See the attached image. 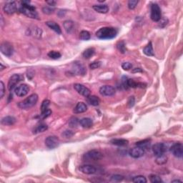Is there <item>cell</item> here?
<instances>
[{
    "label": "cell",
    "mask_w": 183,
    "mask_h": 183,
    "mask_svg": "<svg viewBox=\"0 0 183 183\" xmlns=\"http://www.w3.org/2000/svg\"><path fill=\"white\" fill-rule=\"evenodd\" d=\"M47 129H48V126L46 125V124L41 123L35 127V129L34 130L33 132L35 134L40 133V132H44V131H46Z\"/></svg>",
    "instance_id": "30"
},
{
    "label": "cell",
    "mask_w": 183,
    "mask_h": 183,
    "mask_svg": "<svg viewBox=\"0 0 183 183\" xmlns=\"http://www.w3.org/2000/svg\"><path fill=\"white\" fill-rule=\"evenodd\" d=\"M152 152L156 157L165 154L167 151V146L164 143H156L152 146Z\"/></svg>",
    "instance_id": "10"
},
{
    "label": "cell",
    "mask_w": 183,
    "mask_h": 183,
    "mask_svg": "<svg viewBox=\"0 0 183 183\" xmlns=\"http://www.w3.org/2000/svg\"><path fill=\"white\" fill-rule=\"evenodd\" d=\"M79 170L82 173L86 174V175H92L97 173V168L91 165H83L80 166Z\"/></svg>",
    "instance_id": "16"
},
{
    "label": "cell",
    "mask_w": 183,
    "mask_h": 183,
    "mask_svg": "<svg viewBox=\"0 0 183 183\" xmlns=\"http://www.w3.org/2000/svg\"><path fill=\"white\" fill-rule=\"evenodd\" d=\"M122 67L124 70L128 71L132 68V64L130 63V62H123L122 64Z\"/></svg>",
    "instance_id": "42"
},
{
    "label": "cell",
    "mask_w": 183,
    "mask_h": 183,
    "mask_svg": "<svg viewBox=\"0 0 183 183\" xmlns=\"http://www.w3.org/2000/svg\"><path fill=\"white\" fill-rule=\"evenodd\" d=\"M38 101V95L37 94H32L27 97L25 100L19 102L18 106L21 109H29L33 107Z\"/></svg>",
    "instance_id": "3"
},
{
    "label": "cell",
    "mask_w": 183,
    "mask_h": 183,
    "mask_svg": "<svg viewBox=\"0 0 183 183\" xmlns=\"http://www.w3.org/2000/svg\"><path fill=\"white\" fill-rule=\"evenodd\" d=\"M42 12L44 14H52L55 12V8L50 6H46L42 8Z\"/></svg>",
    "instance_id": "37"
},
{
    "label": "cell",
    "mask_w": 183,
    "mask_h": 183,
    "mask_svg": "<svg viewBox=\"0 0 183 183\" xmlns=\"http://www.w3.org/2000/svg\"><path fill=\"white\" fill-rule=\"evenodd\" d=\"M100 93L102 96L109 97L115 94V89L110 85L102 86L100 88Z\"/></svg>",
    "instance_id": "11"
},
{
    "label": "cell",
    "mask_w": 183,
    "mask_h": 183,
    "mask_svg": "<svg viewBox=\"0 0 183 183\" xmlns=\"http://www.w3.org/2000/svg\"><path fill=\"white\" fill-rule=\"evenodd\" d=\"M117 48L119 50L121 53L125 54L126 52V46H125V43L124 41H121L117 44Z\"/></svg>",
    "instance_id": "34"
},
{
    "label": "cell",
    "mask_w": 183,
    "mask_h": 183,
    "mask_svg": "<svg viewBox=\"0 0 183 183\" xmlns=\"http://www.w3.org/2000/svg\"><path fill=\"white\" fill-rule=\"evenodd\" d=\"M94 53H95L94 48L92 47L88 48V49L85 50V52H84L83 54H82V56H83V57H85V59H87V60H89V59H90L91 57L94 55Z\"/></svg>",
    "instance_id": "29"
},
{
    "label": "cell",
    "mask_w": 183,
    "mask_h": 183,
    "mask_svg": "<svg viewBox=\"0 0 183 183\" xmlns=\"http://www.w3.org/2000/svg\"><path fill=\"white\" fill-rule=\"evenodd\" d=\"M52 114V111L50 110L49 109H46V110L44 111V112H43L41 113L40 117H39L41 118V119H46V118H47L48 117H49Z\"/></svg>",
    "instance_id": "40"
},
{
    "label": "cell",
    "mask_w": 183,
    "mask_h": 183,
    "mask_svg": "<svg viewBox=\"0 0 183 183\" xmlns=\"http://www.w3.org/2000/svg\"><path fill=\"white\" fill-rule=\"evenodd\" d=\"M172 182H182V181L179 180H173L172 181Z\"/></svg>",
    "instance_id": "49"
},
{
    "label": "cell",
    "mask_w": 183,
    "mask_h": 183,
    "mask_svg": "<svg viewBox=\"0 0 183 183\" xmlns=\"http://www.w3.org/2000/svg\"><path fill=\"white\" fill-rule=\"evenodd\" d=\"M150 182L152 183L162 182V179L160 178V177H159L158 175H150Z\"/></svg>",
    "instance_id": "36"
},
{
    "label": "cell",
    "mask_w": 183,
    "mask_h": 183,
    "mask_svg": "<svg viewBox=\"0 0 183 183\" xmlns=\"http://www.w3.org/2000/svg\"><path fill=\"white\" fill-rule=\"evenodd\" d=\"M170 152L175 157L181 158L183 155V146L181 143H175L170 148Z\"/></svg>",
    "instance_id": "9"
},
{
    "label": "cell",
    "mask_w": 183,
    "mask_h": 183,
    "mask_svg": "<svg viewBox=\"0 0 183 183\" xmlns=\"http://www.w3.org/2000/svg\"><path fill=\"white\" fill-rule=\"evenodd\" d=\"M16 120L15 117L12 116H7L2 118L1 120V125H7V126H11V125H13L14 124H15Z\"/></svg>",
    "instance_id": "18"
},
{
    "label": "cell",
    "mask_w": 183,
    "mask_h": 183,
    "mask_svg": "<svg viewBox=\"0 0 183 183\" xmlns=\"http://www.w3.org/2000/svg\"><path fill=\"white\" fill-rule=\"evenodd\" d=\"M4 12L8 14H12L15 13L17 10V6L15 1H9L6 3V4L4 6Z\"/></svg>",
    "instance_id": "15"
},
{
    "label": "cell",
    "mask_w": 183,
    "mask_h": 183,
    "mask_svg": "<svg viewBox=\"0 0 183 183\" xmlns=\"http://www.w3.org/2000/svg\"><path fill=\"white\" fill-rule=\"evenodd\" d=\"M0 89H1V90H0V97L3 98L4 95L5 93V89H4V82L2 81L0 82Z\"/></svg>",
    "instance_id": "45"
},
{
    "label": "cell",
    "mask_w": 183,
    "mask_h": 183,
    "mask_svg": "<svg viewBox=\"0 0 183 183\" xmlns=\"http://www.w3.org/2000/svg\"><path fill=\"white\" fill-rule=\"evenodd\" d=\"M103 157V154L101 152L97 150H92L90 151L87 152V153L84 155V158L88 160L97 161L102 159Z\"/></svg>",
    "instance_id": "5"
},
{
    "label": "cell",
    "mask_w": 183,
    "mask_h": 183,
    "mask_svg": "<svg viewBox=\"0 0 183 183\" xmlns=\"http://www.w3.org/2000/svg\"><path fill=\"white\" fill-rule=\"evenodd\" d=\"M138 3H139V1L137 0H130L128 1V8L130 10H134L137 7Z\"/></svg>",
    "instance_id": "39"
},
{
    "label": "cell",
    "mask_w": 183,
    "mask_h": 183,
    "mask_svg": "<svg viewBox=\"0 0 183 183\" xmlns=\"http://www.w3.org/2000/svg\"><path fill=\"white\" fill-rule=\"evenodd\" d=\"M136 146L143 149L144 150H146L150 149V146H151V143H150V140H149V139H145V140L139 141L136 143Z\"/></svg>",
    "instance_id": "25"
},
{
    "label": "cell",
    "mask_w": 183,
    "mask_h": 183,
    "mask_svg": "<svg viewBox=\"0 0 183 183\" xmlns=\"http://www.w3.org/2000/svg\"><path fill=\"white\" fill-rule=\"evenodd\" d=\"M74 88L80 94L82 95V96L87 97L90 95V89L86 87L85 85H81V84H75Z\"/></svg>",
    "instance_id": "12"
},
{
    "label": "cell",
    "mask_w": 183,
    "mask_h": 183,
    "mask_svg": "<svg viewBox=\"0 0 183 183\" xmlns=\"http://www.w3.org/2000/svg\"><path fill=\"white\" fill-rule=\"evenodd\" d=\"M150 18L153 21H159L162 19V12L160 7L157 4H152L151 5Z\"/></svg>",
    "instance_id": "4"
},
{
    "label": "cell",
    "mask_w": 183,
    "mask_h": 183,
    "mask_svg": "<svg viewBox=\"0 0 183 183\" xmlns=\"http://www.w3.org/2000/svg\"><path fill=\"white\" fill-rule=\"evenodd\" d=\"M21 75H17V74H14L12 75V77L10 78L8 82V89L10 91L13 90L15 87V86L19 83V82L21 81Z\"/></svg>",
    "instance_id": "14"
},
{
    "label": "cell",
    "mask_w": 183,
    "mask_h": 183,
    "mask_svg": "<svg viewBox=\"0 0 183 183\" xmlns=\"http://www.w3.org/2000/svg\"><path fill=\"white\" fill-rule=\"evenodd\" d=\"M143 53L145 54V55L149 57H152L155 55V53H154V49L153 47H152V42H149V44L147 46H145L143 49Z\"/></svg>",
    "instance_id": "24"
},
{
    "label": "cell",
    "mask_w": 183,
    "mask_h": 183,
    "mask_svg": "<svg viewBox=\"0 0 183 183\" xmlns=\"http://www.w3.org/2000/svg\"><path fill=\"white\" fill-rule=\"evenodd\" d=\"M78 123H80V121L77 117H72L69 120V126L70 127H76L77 126Z\"/></svg>",
    "instance_id": "35"
},
{
    "label": "cell",
    "mask_w": 183,
    "mask_h": 183,
    "mask_svg": "<svg viewBox=\"0 0 183 183\" xmlns=\"http://www.w3.org/2000/svg\"><path fill=\"white\" fill-rule=\"evenodd\" d=\"M73 134H74V133H73V132H72L71 130H65L64 132H62V135L65 138H70V137H72Z\"/></svg>",
    "instance_id": "44"
},
{
    "label": "cell",
    "mask_w": 183,
    "mask_h": 183,
    "mask_svg": "<svg viewBox=\"0 0 183 183\" xmlns=\"http://www.w3.org/2000/svg\"><path fill=\"white\" fill-rule=\"evenodd\" d=\"M0 49H1V53L7 57H11L14 53L13 46L9 42H3L0 46Z\"/></svg>",
    "instance_id": "7"
},
{
    "label": "cell",
    "mask_w": 183,
    "mask_h": 183,
    "mask_svg": "<svg viewBox=\"0 0 183 183\" xmlns=\"http://www.w3.org/2000/svg\"><path fill=\"white\" fill-rule=\"evenodd\" d=\"M30 91V87L28 85L22 84V85H19L18 87L14 89V93L18 97H24L29 93Z\"/></svg>",
    "instance_id": "13"
},
{
    "label": "cell",
    "mask_w": 183,
    "mask_h": 183,
    "mask_svg": "<svg viewBox=\"0 0 183 183\" xmlns=\"http://www.w3.org/2000/svg\"><path fill=\"white\" fill-rule=\"evenodd\" d=\"M168 156H167L166 155H165V154H162V155H161L157 156V158H156L155 162L157 165H165V163H167V162H168Z\"/></svg>",
    "instance_id": "28"
},
{
    "label": "cell",
    "mask_w": 183,
    "mask_h": 183,
    "mask_svg": "<svg viewBox=\"0 0 183 183\" xmlns=\"http://www.w3.org/2000/svg\"><path fill=\"white\" fill-rule=\"evenodd\" d=\"M50 105V101L49 100H45L42 102V105H41V112H43L46 109H49V106Z\"/></svg>",
    "instance_id": "38"
},
{
    "label": "cell",
    "mask_w": 183,
    "mask_h": 183,
    "mask_svg": "<svg viewBox=\"0 0 183 183\" xmlns=\"http://www.w3.org/2000/svg\"><path fill=\"white\" fill-rule=\"evenodd\" d=\"M46 3L47 4H49V6L54 7L55 6V5H56L57 1H53V0H52V1H46Z\"/></svg>",
    "instance_id": "47"
},
{
    "label": "cell",
    "mask_w": 183,
    "mask_h": 183,
    "mask_svg": "<svg viewBox=\"0 0 183 183\" xmlns=\"http://www.w3.org/2000/svg\"><path fill=\"white\" fill-rule=\"evenodd\" d=\"M80 125L83 127V128L88 129L92 127L93 122H92V119H90V118L85 117V118H82V120H80Z\"/></svg>",
    "instance_id": "22"
},
{
    "label": "cell",
    "mask_w": 183,
    "mask_h": 183,
    "mask_svg": "<svg viewBox=\"0 0 183 183\" xmlns=\"http://www.w3.org/2000/svg\"><path fill=\"white\" fill-rule=\"evenodd\" d=\"M117 35V30L114 27H102L97 31V37L100 39H111Z\"/></svg>",
    "instance_id": "2"
},
{
    "label": "cell",
    "mask_w": 183,
    "mask_h": 183,
    "mask_svg": "<svg viewBox=\"0 0 183 183\" xmlns=\"http://www.w3.org/2000/svg\"><path fill=\"white\" fill-rule=\"evenodd\" d=\"M87 110V107L84 102H78L76 107L74 109V113L75 114H80V113L85 112Z\"/></svg>",
    "instance_id": "21"
},
{
    "label": "cell",
    "mask_w": 183,
    "mask_h": 183,
    "mask_svg": "<svg viewBox=\"0 0 183 183\" xmlns=\"http://www.w3.org/2000/svg\"><path fill=\"white\" fill-rule=\"evenodd\" d=\"M142 69L140 68H135V69H134L133 70H132V72L135 73V72H141Z\"/></svg>",
    "instance_id": "48"
},
{
    "label": "cell",
    "mask_w": 183,
    "mask_h": 183,
    "mask_svg": "<svg viewBox=\"0 0 183 183\" xmlns=\"http://www.w3.org/2000/svg\"><path fill=\"white\" fill-rule=\"evenodd\" d=\"M63 25H64V30H65V31L67 32L68 34L71 33V32L73 31V30H74L75 24H74V22H73L72 21H70V20L65 21L63 23Z\"/></svg>",
    "instance_id": "26"
},
{
    "label": "cell",
    "mask_w": 183,
    "mask_h": 183,
    "mask_svg": "<svg viewBox=\"0 0 183 183\" xmlns=\"http://www.w3.org/2000/svg\"><path fill=\"white\" fill-rule=\"evenodd\" d=\"M59 145H60V140H59V138L56 136H49L46 138L45 145L46 148L50 149V150L57 148Z\"/></svg>",
    "instance_id": "8"
},
{
    "label": "cell",
    "mask_w": 183,
    "mask_h": 183,
    "mask_svg": "<svg viewBox=\"0 0 183 183\" xmlns=\"http://www.w3.org/2000/svg\"><path fill=\"white\" fill-rule=\"evenodd\" d=\"M130 155L133 158H139L144 156L145 154V150H143L139 147H135V148L131 149L129 152Z\"/></svg>",
    "instance_id": "17"
},
{
    "label": "cell",
    "mask_w": 183,
    "mask_h": 183,
    "mask_svg": "<svg viewBox=\"0 0 183 183\" xmlns=\"http://www.w3.org/2000/svg\"><path fill=\"white\" fill-rule=\"evenodd\" d=\"M134 102H135V99H134V96H131L129 97L128 101H127V103H128V105L130 107H132L134 105Z\"/></svg>",
    "instance_id": "46"
},
{
    "label": "cell",
    "mask_w": 183,
    "mask_h": 183,
    "mask_svg": "<svg viewBox=\"0 0 183 183\" xmlns=\"http://www.w3.org/2000/svg\"><path fill=\"white\" fill-rule=\"evenodd\" d=\"M132 182L134 183H146L147 179L142 175H138V176H135L132 178Z\"/></svg>",
    "instance_id": "32"
},
{
    "label": "cell",
    "mask_w": 183,
    "mask_h": 183,
    "mask_svg": "<svg viewBox=\"0 0 183 183\" xmlns=\"http://www.w3.org/2000/svg\"><path fill=\"white\" fill-rule=\"evenodd\" d=\"M111 180L113 182H121L124 180V177L120 175H114L111 177Z\"/></svg>",
    "instance_id": "41"
},
{
    "label": "cell",
    "mask_w": 183,
    "mask_h": 183,
    "mask_svg": "<svg viewBox=\"0 0 183 183\" xmlns=\"http://www.w3.org/2000/svg\"><path fill=\"white\" fill-rule=\"evenodd\" d=\"M30 1H21V7L19 8V12L24 14L27 17L32 18V19H37L38 14L36 11V8L32 5H30Z\"/></svg>",
    "instance_id": "1"
},
{
    "label": "cell",
    "mask_w": 183,
    "mask_h": 183,
    "mask_svg": "<svg viewBox=\"0 0 183 183\" xmlns=\"http://www.w3.org/2000/svg\"><path fill=\"white\" fill-rule=\"evenodd\" d=\"M111 143L114 145H117V146H126L128 145L129 141L125 139H114L111 140Z\"/></svg>",
    "instance_id": "27"
},
{
    "label": "cell",
    "mask_w": 183,
    "mask_h": 183,
    "mask_svg": "<svg viewBox=\"0 0 183 183\" xmlns=\"http://www.w3.org/2000/svg\"><path fill=\"white\" fill-rule=\"evenodd\" d=\"M94 11L100 14H106L109 12V7L107 4H97L92 7Z\"/></svg>",
    "instance_id": "19"
},
{
    "label": "cell",
    "mask_w": 183,
    "mask_h": 183,
    "mask_svg": "<svg viewBox=\"0 0 183 183\" xmlns=\"http://www.w3.org/2000/svg\"><path fill=\"white\" fill-rule=\"evenodd\" d=\"M101 62H92V63H91L89 64V67H90L91 69H97L101 66Z\"/></svg>",
    "instance_id": "43"
},
{
    "label": "cell",
    "mask_w": 183,
    "mask_h": 183,
    "mask_svg": "<svg viewBox=\"0 0 183 183\" xmlns=\"http://www.w3.org/2000/svg\"><path fill=\"white\" fill-rule=\"evenodd\" d=\"M72 69L73 73L77 75H82L84 76L87 72V69H86V67L84 65L82 62H73L72 66Z\"/></svg>",
    "instance_id": "6"
},
{
    "label": "cell",
    "mask_w": 183,
    "mask_h": 183,
    "mask_svg": "<svg viewBox=\"0 0 183 183\" xmlns=\"http://www.w3.org/2000/svg\"><path fill=\"white\" fill-rule=\"evenodd\" d=\"M80 38L82 40H84V41L89 40V39L91 38L90 33H89L88 31H86V30H83V31H82L81 32H80Z\"/></svg>",
    "instance_id": "31"
},
{
    "label": "cell",
    "mask_w": 183,
    "mask_h": 183,
    "mask_svg": "<svg viewBox=\"0 0 183 183\" xmlns=\"http://www.w3.org/2000/svg\"><path fill=\"white\" fill-rule=\"evenodd\" d=\"M47 55L48 57L52 59V60H58L62 56V55L57 51H50Z\"/></svg>",
    "instance_id": "33"
},
{
    "label": "cell",
    "mask_w": 183,
    "mask_h": 183,
    "mask_svg": "<svg viewBox=\"0 0 183 183\" xmlns=\"http://www.w3.org/2000/svg\"><path fill=\"white\" fill-rule=\"evenodd\" d=\"M4 69V67L2 64H1V70H3Z\"/></svg>",
    "instance_id": "50"
},
{
    "label": "cell",
    "mask_w": 183,
    "mask_h": 183,
    "mask_svg": "<svg viewBox=\"0 0 183 183\" xmlns=\"http://www.w3.org/2000/svg\"><path fill=\"white\" fill-rule=\"evenodd\" d=\"M87 101L89 105L92 106H98L100 103V98L95 95H89L87 97Z\"/></svg>",
    "instance_id": "23"
},
{
    "label": "cell",
    "mask_w": 183,
    "mask_h": 183,
    "mask_svg": "<svg viewBox=\"0 0 183 183\" xmlns=\"http://www.w3.org/2000/svg\"><path fill=\"white\" fill-rule=\"evenodd\" d=\"M46 25H47L53 31H55L56 33L58 34V35H61L62 34V30H61L60 25L57 24L56 22L52 21H46L45 22Z\"/></svg>",
    "instance_id": "20"
}]
</instances>
